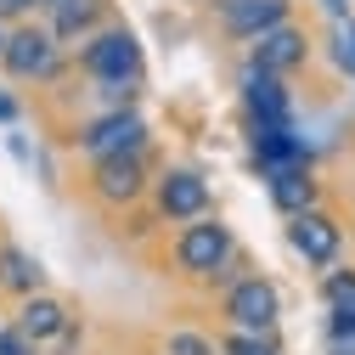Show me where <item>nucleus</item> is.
Returning <instances> with one entry per match:
<instances>
[{
  "mask_svg": "<svg viewBox=\"0 0 355 355\" xmlns=\"http://www.w3.org/2000/svg\"><path fill=\"white\" fill-rule=\"evenodd\" d=\"M68 147H73L85 164L119 158V153H147V147H153V124L141 119V107H130V113H91L85 124H73Z\"/></svg>",
  "mask_w": 355,
  "mask_h": 355,
  "instance_id": "nucleus-5",
  "label": "nucleus"
},
{
  "mask_svg": "<svg viewBox=\"0 0 355 355\" xmlns=\"http://www.w3.org/2000/svg\"><path fill=\"white\" fill-rule=\"evenodd\" d=\"M6 40H12V23H0V51H6Z\"/></svg>",
  "mask_w": 355,
  "mask_h": 355,
  "instance_id": "nucleus-28",
  "label": "nucleus"
},
{
  "mask_svg": "<svg viewBox=\"0 0 355 355\" xmlns=\"http://www.w3.org/2000/svg\"><path fill=\"white\" fill-rule=\"evenodd\" d=\"M327 355H355V344H327Z\"/></svg>",
  "mask_w": 355,
  "mask_h": 355,
  "instance_id": "nucleus-26",
  "label": "nucleus"
},
{
  "mask_svg": "<svg viewBox=\"0 0 355 355\" xmlns=\"http://www.w3.org/2000/svg\"><path fill=\"white\" fill-rule=\"evenodd\" d=\"M73 68L85 79H147L141 34L130 23H107V28H96L85 40V46H73Z\"/></svg>",
  "mask_w": 355,
  "mask_h": 355,
  "instance_id": "nucleus-4",
  "label": "nucleus"
},
{
  "mask_svg": "<svg viewBox=\"0 0 355 355\" xmlns=\"http://www.w3.org/2000/svg\"><path fill=\"white\" fill-rule=\"evenodd\" d=\"M40 6H46V0H0V23H12V28L17 23H34Z\"/></svg>",
  "mask_w": 355,
  "mask_h": 355,
  "instance_id": "nucleus-22",
  "label": "nucleus"
},
{
  "mask_svg": "<svg viewBox=\"0 0 355 355\" xmlns=\"http://www.w3.org/2000/svg\"><path fill=\"white\" fill-rule=\"evenodd\" d=\"M6 147H12V158H17V164H28V169H34V153H28V141H23V136H12Z\"/></svg>",
  "mask_w": 355,
  "mask_h": 355,
  "instance_id": "nucleus-25",
  "label": "nucleus"
},
{
  "mask_svg": "<svg viewBox=\"0 0 355 355\" xmlns=\"http://www.w3.org/2000/svg\"><path fill=\"white\" fill-rule=\"evenodd\" d=\"M153 214L164 220V226H187V220H203L214 214V187H209V175L192 169V164H164L153 175Z\"/></svg>",
  "mask_w": 355,
  "mask_h": 355,
  "instance_id": "nucleus-6",
  "label": "nucleus"
},
{
  "mask_svg": "<svg viewBox=\"0 0 355 355\" xmlns=\"http://www.w3.org/2000/svg\"><path fill=\"white\" fill-rule=\"evenodd\" d=\"M214 23H220V34H226V40L254 46L259 34L293 23V0H214Z\"/></svg>",
  "mask_w": 355,
  "mask_h": 355,
  "instance_id": "nucleus-10",
  "label": "nucleus"
},
{
  "mask_svg": "<svg viewBox=\"0 0 355 355\" xmlns=\"http://www.w3.org/2000/svg\"><path fill=\"white\" fill-rule=\"evenodd\" d=\"M220 322L237 327V333H277L282 322V293L271 277H259V271H243L237 282L220 288Z\"/></svg>",
  "mask_w": 355,
  "mask_h": 355,
  "instance_id": "nucleus-7",
  "label": "nucleus"
},
{
  "mask_svg": "<svg viewBox=\"0 0 355 355\" xmlns=\"http://www.w3.org/2000/svg\"><path fill=\"white\" fill-rule=\"evenodd\" d=\"M40 23L57 34V46H85L96 28H107V0H46L40 6Z\"/></svg>",
  "mask_w": 355,
  "mask_h": 355,
  "instance_id": "nucleus-13",
  "label": "nucleus"
},
{
  "mask_svg": "<svg viewBox=\"0 0 355 355\" xmlns=\"http://www.w3.org/2000/svg\"><path fill=\"white\" fill-rule=\"evenodd\" d=\"M338 28H344V40H349V46H355V17H349V23H338Z\"/></svg>",
  "mask_w": 355,
  "mask_h": 355,
  "instance_id": "nucleus-27",
  "label": "nucleus"
},
{
  "mask_svg": "<svg viewBox=\"0 0 355 355\" xmlns=\"http://www.w3.org/2000/svg\"><path fill=\"white\" fill-rule=\"evenodd\" d=\"M141 91H147V79H91L96 113H130V107H141Z\"/></svg>",
  "mask_w": 355,
  "mask_h": 355,
  "instance_id": "nucleus-16",
  "label": "nucleus"
},
{
  "mask_svg": "<svg viewBox=\"0 0 355 355\" xmlns=\"http://www.w3.org/2000/svg\"><path fill=\"white\" fill-rule=\"evenodd\" d=\"M322 304L327 310H355V265H333V271H322Z\"/></svg>",
  "mask_w": 355,
  "mask_h": 355,
  "instance_id": "nucleus-19",
  "label": "nucleus"
},
{
  "mask_svg": "<svg viewBox=\"0 0 355 355\" xmlns=\"http://www.w3.org/2000/svg\"><path fill=\"white\" fill-rule=\"evenodd\" d=\"M288 248L304 265H316V271H333L338 254H344V226H338L327 209H304V214L288 220Z\"/></svg>",
  "mask_w": 355,
  "mask_h": 355,
  "instance_id": "nucleus-11",
  "label": "nucleus"
},
{
  "mask_svg": "<svg viewBox=\"0 0 355 355\" xmlns=\"http://www.w3.org/2000/svg\"><path fill=\"white\" fill-rule=\"evenodd\" d=\"M310 57H316V40H310V28L293 17V23L271 28V34H259L243 62H254V68H265V73H277V79H293V73L310 68Z\"/></svg>",
  "mask_w": 355,
  "mask_h": 355,
  "instance_id": "nucleus-9",
  "label": "nucleus"
},
{
  "mask_svg": "<svg viewBox=\"0 0 355 355\" xmlns=\"http://www.w3.org/2000/svg\"><path fill=\"white\" fill-rule=\"evenodd\" d=\"M327 344H355V310H327Z\"/></svg>",
  "mask_w": 355,
  "mask_h": 355,
  "instance_id": "nucleus-21",
  "label": "nucleus"
},
{
  "mask_svg": "<svg viewBox=\"0 0 355 355\" xmlns=\"http://www.w3.org/2000/svg\"><path fill=\"white\" fill-rule=\"evenodd\" d=\"M17 333H28L40 349H51L68 327H73V304L62 299V293H51V288H40V293H28V299H17V310L6 316Z\"/></svg>",
  "mask_w": 355,
  "mask_h": 355,
  "instance_id": "nucleus-12",
  "label": "nucleus"
},
{
  "mask_svg": "<svg viewBox=\"0 0 355 355\" xmlns=\"http://www.w3.org/2000/svg\"><path fill=\"white\" fill-rule=\"evenodd\" d=\"M0 355H46V349H40L28 333H17L12 322H0Z\"/></svg>",
  "mask_w": 355,
  "mask_h": 355,
  "instance_id": "nucleus-20",
  "label": "nucleus"
},
{
  "mask_svg": "<svg viewBox=\"0 0 355 355\" xmlns=\"http://www.w3.org/2000/svg\"><path fill=\"white\" fill-rule=\"evenodd\" d=\"M265 198L282 220H293L304 209H322V181H316V169H277V175H265Z\"/></svg>",
  "mask_w": 355,
  "mask_h": 355,
  "instance_id": "nucleus-14",
  "label": "nucleus"
},
{
  "mask_svg": "<svg viewBox=\"0 0 355 355\" xmlns=\"http://www.w3.org/2000/svg\"><path fill=\"white\" fill-rule=\"evenodd\" d=\"M17 113H23L17 96H12V91H0V124H17Z\"/></svg>",
  "mask_w": 355,
  "mask_h": 355,
  "instance_id": "nucleus-23",
  "label": "nucleus"
},
{
  "mask_svg": "<svg viewBox=\"0 0 355 355\" xmlns=\"http://www.w3.org/2000/svg\"><path fill=\"white\" fill-rule=\"evenodd\" d=\"M73 62L68 46H57V34L46 23H17L6 51H0V73H6L12 85H51L62 68Z\"/></svg>",
  "mask_w": 355,
  "mask_h": 355,
  "instance_id": "nucleus-3",
  "label": "nucleus"
},
{
  "mask_svg": "<svg viewBox=\"0 0 355 355\" xmlns=\"http://www.w3.org/2000/svg\"><path fill=\"white\" fill-rule=\"evenodd\" d=\"M153 175H158L153 147H147V153L96 158V164H85V198H91L102 214H124V209H136V203L153 192Z\"/></svg>",
  "mask_w": 355,
  "mask_h": 355,
  "instance_id": "nucleus-2",
  "label": "nucleus"
},
{
  "mask_svg": "<svg viewBox=\"0 0 355 355\" xmlns=\"http://www.w3.org/2000/svg\"><path fill=\"white\" fill-rule=\"evenodd\" d=\"M40 288H46V265H40V254H28L12 237H0V293H6V299H28Z\"/></svg>",
  "mask_w": 355,
  "mask_h": 355,
  "instance_id": "nucleus-15",
  "label": "nucleus"
},
{
  "mask_svg": "<svg viewBox=\"0 0 355 355\" xmlns=\"http://www.w3.org/2000/svg\"><path fill=\"white\" fill-rule=\"evenodd\" d=\"M158 355H220V338L214 333H198V327H169Z\"/></svg>",
  "mask_w": 355,
  "mask_h": 355,
  "instance_id": "nucleus-18",
  "label": "nucleus"
},
{
  "mask_svg": "<svg viewBox=\"0 0 355 355\" xmlns=\"http://www.w3.org/2000/svg\"><path fill=\"white\" fill-rule=\"evenodd\" d=\"M322 12H327L333 23H349V17H355V12H349V0H322Z\"/></svg>",
  "mask_w": 355,
  "mask_h": 355,
  "instance_id": "nucleus-24",
  "label": "nucleus"
},
{
  "mask_svg": "<svg viewBox=\"0 0 355 355\" xmlns=\"http://www.w3.org/2000/svg\"><path fill=\"white\" fill-rule=\"evenodd\" d=\"M220 355H282L277 333H237V327H220Z\"/></svg>",
  "mask_w": 355,
  "mask_h": 355,
  "instance_id": "nucleus-17",
  "label": "nucleus"
},
{
  "mask_svg": "<svg viewBox=\"0 0 355 355\" xmlns=\"http://www.w3.org/2000/svg\"><path fill=\"white\" fill-rule=\"evenodd\" d=\"M237 102H243V119L259 130H293V91L277 73L243 62L237 68Z\"/></svg>",
  "mask_w": 355,
  "mask_h": 355,
  "instance_id": "nucleus-8",
  "label": "nucleus"
},
{
  "mask_svg": "<svg viewBox=\"0 0 355 355\" xmlns=\"http://www.w3.org/2000/svg\"><path fill=\"white\" fill-rule=\"evenodd\" d=\"M169 277H181L187 288H226L243 277V248H237V232L226 226L220 214H203V220H187L175 226L169 237Z\"/></svg>",
  "mask_w": 355,
  "mask_h": 355,
  "instance_id": "nucleus-1",
  "label": "nucleus"
}]
</instances>
